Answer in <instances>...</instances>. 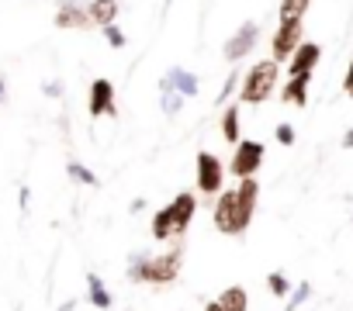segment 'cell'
Listing matches in <instances>:
<instances>
[{"label":"cell","instance_id":"277c9868","mask_svg":"<svg viewBox=\"0 0 353 311\" xmlns=\"http://www.w3.org/2000/svg\"><path fill=\"white\" fill-rule=\"evenodd\" d=\"M212 218H215V228H219V232H225V235H243V232H246V228H243V218H239L236 187H232V191H222V197H219V204H215Z\"/></svg>","mask_w":353,"mask_h":311},{"label":"cell","instance_id":"cb8c5ba5","mask_svg":"<svg viewBox=\"0 0 353 311\" xmlns=\"http://www.w3.org/2000/svg\"><path fill=\"white\" fill-rule=\"evenodd\" d=\"M159 104H163V111H166V114H176V111L184 107V97L176 94V90H163V100H159Z\"/></svg>","mask_w":353,"mask_h":311},{"label":"cell","instance_id":"d6a6232c","mask_svg":"<svg viewBox=\"0 0 353 311\" xmlns=\"http://www.w3.org/2000/svg\"><path fill=\"white\" fill-rule=\"evenodd\" d=\"M205 311H225V308H222L219 301H208V304H205Z\"/></svg>","mask_w":353,"mask_h":311},{"label":"cell","instance_id":"d6986e66","mask_svg":"<svg viewBox=\"0 0 353 311\" xmlns=\"http://www.w3.org/2000/svg\"><path fill=\"white\" fill-rule=\"evenodd\" d=\"M152 239H173V218H170V208H159L152 215Z\"/></svg>","mask_w":353,"mask_h":311},{"label":"cell","instance_id":"5bb4252c","mask_svg":"<svg viewBox=\"0 0 353 311\" xmlns=\"http://www.w3.org/2000/svg\"><path fill=\"white\" fill-rule=\"evenodd\" d=\"M90 21L94 25H101V28H108V25H114V18H118V0H90Z\"/></svg>","mask_w":353,"mask_h":311},{"label":"cell","instance_id":"1f68e13d","mask_svg":"<svg viewBox=\"0 0 353 311\" xmlns=\"http://www.w3.org/2000/svg\"><path fill=\"white\" fill-rule=\"evenodd\" d=\"M8 100V83H4V76H0V104Z\"/></svg>","mask_w":353,"mask_h":311},{"label":"cell","instance_id":"9c48e42d","mask_svg":"<svg viewBox=\"0 0 353 311\" xmlns=\"http://www.w3.org/2000/svg\"><path fill=\"white\" fill-rule=\"evenodd\" d=\"M256 39H260V28H256L253 21H246V25H243V28L225 42V49H222V52H225V59H229V63H239L246 52H253Z\"/></svg>","mask_w":353,"mask_h":311},{"label":"cell","instance_id":"8fae6325","mask_svg":"<svg viewBox=\"0 0 353 311\" xmlns=\"http://www.w3.org/2000/svg\"><path fill=\"white\" fill-rule=\"evenodd\" d=\"M56 28H90V11L80 4V0H63L59 11H56Z\"/></svg>","mask_w":353,"mask_h":311},{"label":"cell","instance_id":"52a82bcc","mask_svg":"<svg viewBox=\"0 0 353 311\" xmlns=\"http://www.w3.org/2000/svg\"><path fill=\"white\" fill-rule=\"evenodd\" d=\"M170 218H173V239L181 242L184 235H188V225H191V218H194V211H198V201H194V194H176L170 204Z\"/></svg>","mask_w":353,"mask_h":311},{"label":"cell","instance_id":"f1b7e54d","mask_svg":"<svg viewBox=\"0 0 353 311\" xmlns=\"http://www.w3.org/2000/svg\"><path fill=\"white\" fill-rule=\"evenodd\" d=\"M343 90L353 97V63H350V69H346V80H343Z\"/></svg>","mask_w":353,"mask_h":311},{"label":"cell","instance_id":"44dd1931","mask_svg":"<svg viewBox=\"0 0 353 311\" xmlns=\"http://www.w3.org/2000/svg\"><path fill=\"white\" fill-rule=\"evenodd\" d=\"M66 173H70L73 180L87 184V187H97V173H94V170H87V167H83V163H77V160H70V163H66Z\"/></svg>","mask_w":353,"mask_h":311},{"label":"cell","instance_id":"5b68a950","mask_svg":"<svg viewBox=\"0 0 353 311\" xmlns=\"http://www.w3.org/2000/svg\"><path fill=\"white\" fill-rule=\"evenodd\" d=\"M270 45H274V63L291 59L298 52V45H301V21H281L274 39H270Z\"/></svg>","mask_w":353,"mask_h":311},{"label":"cell","instance_id":"4dcf8cb0","mask_svg":"<svg viewBox=\"0 0 353 311\" xmlns=\"http://www.w3.org/2000/svg\"><path fill=\"white\" fill-rule=\"evenodd\" d=\"M56 311H77V301H63V304H59Z\"/></svg>","mask_w":353,"mask_h":311},{"label":"cell","instance_id":"f546056e","mask_svg":"<svg viewBox=\"0 0 353 311\" xmlns=\"http://www.w3.org/2000/svg\"><path fill=\"white\" fill-rule=\"evenodd\" d=\"M339 145H343V149H353V128L343 135V142H339Z\"/></svg>","mask_w":353,"mask_h":311},{"label":"cell","instance_id":"d4e9b609","mask_svg":"<svg viewBox=\"0 0 353 311\" xmlns=\"http://www.w3.org/2000/svg\"><path fill=\"white\" fill-rule=\"evenodd\" d=\"M104 32V39L111 42V49H125V32L118 28V25H108V28H101Z\"/></svg>","mask_w":353,"mask_h":311},{"label":"cell","instance_id":"3957f363","mask_svg":"<svg viewBox=\"0 0 353 311\" xmlns=\"http://www.w3.org/2000/svg\"><path fill=\"white\" fill-rule=\"evenodd\" d=\"M260 167H263V142H256V138H243V142L236 145V152H232V163H229L232 177L250 180Z\"/></svg>","mask_w":353,"mask_h":311},{"label":"cell","instance_id":"8992f818","mask_svg":"<svg viewBox=\"0 0 353 311\" xmlns=\"http://www.w3.org/2000/svg\"><path fill=\"white\" fill-rule=\"evenodd\" d=\"M90 118H101V114H108V118H118V104H114V83L111 80H104V76H97L94 83H90Z\"/></svg>","mask_w":353,"mask_h":311},{"label":"cell","instance_id":"ffe728a7","mask_svg":"<svg viewBox=\"0 0 353 311\" xmlns=\"http://www.w3.org/2000/svg\"><path fill=\"white\" fill-rule=\"evenodd\" d=\"M312 0H281V21H301Z\"/></svg>","mask_w":353,"mask_h":311},{"label":"cell","instance_id":"484cf974","mask_svg":"<svg viewBox=\"0 0 353 311\" xmlns=\"http://www.w3.org/2000/svg\"><path fill=\"white\" fill-rule=\"evenodd\" d=\"M236 83H239V73H229V76H225V83H222V90H219V100H229V97H232V90H236Z\"/></svg>","mask_w":353,"mask_h":311},{"label":"cell","instance_id":"6da1fadb","mask_svg":"<svg viewBox=\"0 0 353 311\" xmlns=\"http://www.w3.org/2000/svg\"><path fill=\"white\" fill-rule=\"evenodd\" d=\"M181 263H184V242H176L170 253L163 256H135L128 263V280L132 283H173L181 277Z\"/></svg>","mask_w":353,"mask_h":311},{"label":"cell","instance_id":"ba28073f","mask_svg":"<svg viewBox=\"0 0 353 311\" xmlns=\"http://www.w3.org/2000/svg\"><path fill=\"white\" fill-rule=\"evenodd\" d=\"M222 177H225V170H222V163H219V156L198 152V191H201V194L222 191Z\"/></svg>","mask_w":353,"mask_h":311},{"label":"cell","instance_id":"30bf717a","mask_svg":"<svg viewBox=\"0 0 353 311\" xmlns=\"http://www.w3.org/2000/svg\"><path fill=\"white\" fill-rule=\"evenodd\" d=\"M322 59V49L315 45V42H301L298 45V52L291 56V80H312V69H315V63Z\"/></svg>","mask_w":353,"mask_h":311},{"label":"cell","instance_id":"7c38bea8","mask_svg":"<svg viewBox=\"0 0 353 311\" xmlns=\"http://www.w3.org/2000/svg\"><path fill=\"white\" fill-rule=\"evenodd\" d=\"M163 90H176V94H181L184 100L188 97H194L198 94V76L194 73H188V69H181V66H173L163 80H159V94Z\"/></svg>","mask_w":353,"mask_h":311},{"label":"cell","instance_id":"9a60e30c","mask_svg":"<svg viewBox=\"0 0 353 311\" xmlns=\"http://www.w3.org/2000/svg\"><path fill=\"white\" fill-rule=\"evenodd\" d=\"M219 304H222L225 311H250V297H246V287H239V283L225 287V290L219 294Z\"/></svg>","mask_w":353,"mask_h":311},{"label":"cell","instance_id":"7a4b0ae2","mask_svg":"<svg viewBox=\"0 0 353 311\" xmlns=\"http://www.w3.org/2000/svg\"><path fill=\"white\" fill-rule=\"evenodd\" d=\"M274 83H277V63H274V59H263V63H256V66L246 73L243 90H239V100H243V104H263V100L270 97Z\"/></svg>","mask_w":353,"mask_h":311},{"label":"cell","instance_id":"836d02e7","mask_svg":"<svg viewBox=\"0 0 353 311\" xmlns=\"http://www.w3.org/2000/svg\"><path fill=\"white\" fill-rule=\"evenodd\" d=\"M14 311H21V308H14Z\"/></svg>","mask_w":353,"mask_h":311},{"label":"cell","instance_id":"603a6c76","mask_svg":"<svg viewBox=\"0 0 353 311\" xmlns=\"http://www.w3.org/2000/svg\"><path fill=\"white\" fill-rule=\"evenodd\" d=\"M308 297H312V283L305 280V283H298V290H291V297L284 301V308H288V311H294V308H298V304H305Z\"/></svg>","mask_w":353,"mask_h":311},{"label":"cell","instance_id":"4fadbf2b","mask_svg":"<svg viewBox=\"0 0 353 311\" xmlns=\"http://www.w3.org/2000/svg\"><path fill=\"white\" fill-rule=\"evenodd\" d=\"M256 194H260V184L250 177V180H239L236 187V201H239V218H243V228H250L253 222V211H256Z\"/></svg>","mask_w":353,"mask_h":311},{"label":"cell","instance_id":"ac0fdd59","mask_svg":"<svg viewBox=\"0 0 353 311\" xmlns=\"http://www.w3.org/2000/svg\"><path fill=\"white\" fill-rule=\"evenodd\" d=\"M222 135H225V142H232V145L243 142V138H239V104L225 107V114H222Z\"/></svg>","mask_w":353,"mask_h":311},{"label":"cell","instance_id":"7402d4cb","mask_svg":"<svg viewBox=\"0 0 353 311\" xmlns=\"http://www.w3.org/2000/svg\"><path fill=\"white\" fill-rule=\"evenodd\" d=\"M267 287H270L274 297H288V294H291V280H288L284 273H270V277H267Z\"/></svg>","mask_w":353,"mask_h":311},{"label":"cell","instance_id":"e0dca14e","mask_svg":"<svg viewBox=\"0 0 353 311\" xmlns=\"http://www.w3.org/2000/svg\"><path fill=\"white\" fill-rule=\"evenodd\" d=\"M87 297L94 308H111V290L104 287V280L97 273H87Z\"/></svg>","mask_w":353,"mask_h":311},{"label":"cell","instance_id":"4316f807","mask_svg":"<svg viewBox=\"0 0 353 311\" xmlns=\"http://www.w3.org/2000/svg\"><path fill=\"white\" fill-rule=\"evenodd\" d=\"M277 142L281 145H294V128L291 125H277Z\"/></svg>","mask_w":353,"mask_h":311},{"label":"cell","instance_id":"83f0119b","mask_svg":"<svg viewBox=\"0 0 353 311\" xmlns=\"http://www.w3.org/2000/svg\"><path fill=\"white\" fill-rule=\"evenodd\" d=\"M42 90H46L49 97H63V83H59V80H52V83H46Z\"/></svg>","mask_w":353,"mask_h":311},{"label":"cell","instance_id":"2e32d148","mask_svg":"<svg viewBox=\"0 0 353 311\" xmlns=\"http://www.w3.org/2000/svg\"><path fill=\"white\" fill-rule=\"evenodd\" d=\"M281 100L291 107H305L308 104V80H288V87L281 90Z\"/></svg>","mask_w":353,"mask_h":311}]
</instances>
